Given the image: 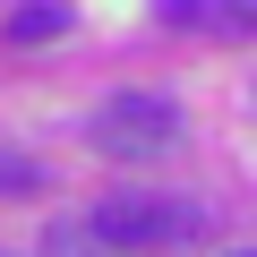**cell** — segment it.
<instances>
[{
  "label": "cell",
  "instance_id": "obj_7",
  "mask_svg": "<svg viewBox=\"0 0 257 257\" xmlns=\"http://www.w3.org/2000/svg\"><path fill=\"white\" fill-rule=\"evenodd\" d=\"M0 257H18V248H0Z\"/></svg>",
  "mask_w": 257,
  "mask_h": 257
},
{
  "label": "cell",
  "instance_id": "obj_3",
  "mask_svg": "<svg viewBox=\"0 0 257 257\" xmlns=\"http://www.w3.org/2000/svg\"><path fill=\"white\" fill-rule=\"evenodd\" d=\"M155 18H163V26H206V35L248 43V35H257V0H163Z\"/></svg>",
  "mask_w": 257,
  "mask_h": 257
},
{
  "label": "cell",
  "instance_id": "obj_1",
  "mask_svg": "<svg viewBox=\"0 0 257 257\" xmlns=\"http://www.w3.org/2000/svg\"><path fill=\"white\" fill-rule=\"evenodd\" d=\"M86 138H94V155H111V163H155V155L180 146V103H172V94H111V103H94Z\"/></svg>",
  "mask_w": 257,
  "mask_h": 257
},
{
  "label": "cell",
  "instance_id": "obj_4",
  "mask_svg": "<svg viewBox=\"0 0 257 257\" xmlns=\"http://www.w3.org/2000/svg\"><path fill=\"white\" fill-rule=\"evenodd\" d=\"M0 35H9V43H52V35H69V9H52V0H26V9H9V18H0Z\"/></svg>",
  "mask_w": 257,
  "mask_h": 257
},
{
  "label": "cell",
  "instance_id": "obj_5",
  "mask_svg": "<svg viewBox=\"0 0 257 257\" xmlns=\"http://www.w3.org/2000/svg\"><path fill=\"white\" fill-rule=\"evenodd\" d=\"M35 189H43V163L18 155V146H0V197H35Z\"/></svg>",
  "mask_w": 257,
  "mask_h": 257
},
{
  "label": "cell",
  "instance_id": "obj_6",
  "mask_svg": "<svg viewBox=\"0 0 257 257\" xmlns=\"http://www.w3.org/2000/svg\"><path fill=\"white\" fill-rule=\"evenodd\" d=\"M231 257H257V248H231Z\"/></svg>",
  "mask_w": 257,
  "mask_h": 257
},
{
  "label": "cell",
  "instance_id": "obj_2",
  "mask_svg": "<svg viewBox=\"0 0 257 257\" xmlns=\"http://www.w3.org/2000/svg\"><path fill=\"white\" fill-rule=\"evenodd\" d=\"M86 231L111 248V257H138V248H180L197 231V206H172V197H103L86 214Z\"/></svg>",
  "mask_w": 257,
  "mask_h": 257
}]
</instances>
